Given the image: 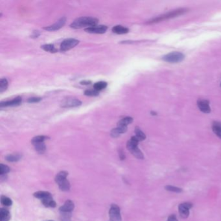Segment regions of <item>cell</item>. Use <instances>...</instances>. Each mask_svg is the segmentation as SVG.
<instances>
[{"label":"cell","instance_id":"603a6c76","mask_svg":"<svg viewBox=\"0 0 221 221\" xmlns=\"http://www.w3.org/2000/svg\"><path fill=\"white\" fill-rule=\"evenodd\" d=\"M130 152H131L132 153V155L135 156L136 158L137 159H143L144 158V156H143V154L142 153V152L140 151V149L138 148V147H135L134 149L131 150L130 151Z\"/></svg>","mask_w":221,"mask_h":221},{"label":"cell","instance_id":"4dcf8cb0","mask_svg":"<svg viewBox=\"0 0 221 221\" xmlns=\"http://www.w3.org/2000/svg\"><path fill=\"white\" fill-rule=\"evenodd\" d=\"M47 139V137L44 136H38L33 138V140H31L32 143H40V142H44V141Z\"/></svg>","mask_w":221,"mask_h":221},{"label":"cell","instance_id":"f546056e","mask_svg":"<svg viewBox=\"0 0 221 221\" xmlns=\"http://www.w3.org/2000/svg\"><path fill=\"white\" fill-rule=\"evenodd\" d=\"M84 95L86 96H90V97H96L98 96L99 95L98 91L96 90L95 89L92 90H87L84 92Z\"/></svg>","mask_w":221,"mask_h":221},{"label":"cell","instance_id":"4316f807","mask_svg":"<svg viewBox=\"0 0 221 221\" xmlns=\"http://www.w3.org/2000/svg\"><path fill=\"white\" fill-rule=\"evenodd\" d=\"M134 132H135V134H136L135 136L137 138L138 140H139L140 141H143L144 140H145V138H146L145 134L141 131V130L139 127H136L135 128V131H134Z\"/></svg>","mask_w":221,"mask_h":221},{"label":"cell","instance_id":"60d3db41","mask_svg":"<svg viewBox=\"0 0 221 221\" xmlns=\"http://www.w3.org/2000/svg\"><path fill=\"white\" fill-rule=\"evenodd\" d=\"M220 86H221V84H220Z\"/></svg>","mask_w":221,"mask_h":221},{"label":"cell","instance_id":"d6986e66","mask_svg":"<svg viewBox=\"0 0 221 221\" xmlns=\"http://www.w3.org/2000/svg\"><path fill=\"white\" fill-rule=\"evenodd\" d=\"M42 202L46 207L55 208V207H56V205H57L56 202H55L54 201V200L53 199L52 196L42 200Z\"/></svg>","mask_w":221,"mask_h":221},{"label":"cell","instance_id":"e575fe53","mask_svg":"<svg viewBox=\"0 0 221 221\" xmlns=\"http://www.w3.org/2000/svg\"><path fill=\"white\" fill-rule=\"evenodd\" d=\"M41 100L42 98L40 97H31L27 100V102H28L29 103H35V102H38L41 101Z\"/></svg>","mask_w":221,"mask_h":221},{"label":"cell","instance_id":"8d00e7d4","mask_svg":"<svg viewBox=\"0 0 221 221\" xmlns=\"http://www.w3.org/2000/svg\"><path fill=\"white\" fill-rule=\"evenodd\" d=\"M167 221H178V219L175 215H171L169 217Z\"/></svg>","mask_w":221,"mask_h":221},{"label":"cell","instance_id":"7a4b0ae2","mask_svg":"<svg viewBox=\"0 0 221 221\" xmlns=\"http://www.w3.org/2000/svg\"><path fill=\"white\" fill-rule=\"evenodd\" d=\"M187 10L185 9H180L173 10V11H171L168 13H166V14H165L164 15L160 16L159 17H157V18H154L152 19H151V20H149L147 23H148V24H152V23H156L160 22L161 21L165 20V19L175 18V17L178 16L183 14L184 13H185V12H187Z\"/></svg>","mask_w":221,"mask_h":221},{"label":"cell","instance_id":"2e32d148","mask_svg":"<svg viewBox=\"0 0 221 221\" xmlns=\"http://www.w3.org/2000/svg\"><path fill=\"white\" fill-rule=\"evenodd\" d=\"M212 129L214 132L221 139V123L215 121L213 123Z\"/></svg>","mask_w":221,"mask_h":221},{"label":"cell","instance_id":"44dd1931","mask_svg":"<svg viewBox=\"0 0 221 221\" xmlns=\"http://www.w3.org/2000/svg\"><path fill=\"white\" fill-rule=\"evenodd\" d=\"M133 122V118L131 117H125L123 119L119 121L117 123V126H123V127H127L128 125Z\"/></svg>","mask_w":221,"mask_h":221},{"label":"cell","instance_id":"8992f818","mask_svg":"<svg viewBox=\"0 0 221 221\" xmlns=\"http://www.w3.org/2000/svg\"><path fill=\"white\" fill-rule=\"evenodd\" d=\"M82 105V102L76 98H68L62 102L61 107L62 108H75Z\"/></svg>","mask_w":221,"mask_h":221},{"label":"cell","instance_id":"5bb4252c","mask_svg":"<svg viewBox=\"0 0 221 221\" xmlns=\"http://www.w3.org/2000/svg\"><path fill=\"white\" fill-rule=\"evenodd\" d=\"M112 31L113 33L117 34H123L128 33L129 32V29L122 25H116L112 28Z\"/></svg>","mask_w":221,"mask_h":221},{"label":"cell","instance_id":"e0dca14e","mask_svg":"<svg viewBox=\"0 0 221 221\" xmlns=\"http://www.w3.org/2000/svg\"><path fill=\"white\" fill-rule=\"evenodd\" d=\"M35 150L36 151L39 153V154H43L44 153L46 150V145L44 143V142H40V143H36L33 144Z\"/></svg>","mask_w":221,"mask_h":221},{"label":"cell","instance_id":"7c38bea8","mask_svg":"<svg viewBox=\"0 0 221 221\" xmlns=\"http://www.w3.org/2000/svg\"><path fill=\"white\" fill-rule=\"evenodd\" d=\"M74 203L72 200H68L65 202V204L59 208L60 213H71L74 209Z\"/></svg>","mask_w":221,"mask_h":221},{"label":"cell","instance_id":"cb8c5ba5","mask_svg":"<svg viewBox=\"0 0 221 221\" xmlns=\"http://www.w3.org/2000/svg\"><path fill=\"white\" fill-rule=\"evenodd\" d=\"M21 155L18 154H14V155H9L5 156V160L9 162H16L21 159Z\"/></svg>","mask_w":221,"mask_h":221},{"label":"cell","instance_id":"484cf974","mask_svg":"<svg viewBox=\"0 0 221 221\" xmlns=\"http://www.w3.org/2000/svg\"><path fill=\"white\" fill-rule=\"evenodd\" d=\"M107 85H108L107 82H104V81L97 82L93 85V89L98 91V92H99V91L101 90L105 89L106 88V86H107Z\"/></svg>","mask_w":221,"mask_h":221},{"label":"cell","instance_id":"9c48e42d","mask_svg":"<svg viewBox=\"0 0 221 221\" xmlns=\"http://www.w3.org/2000/svg\"><path fill=\"white\" fill-rule=\"evenodd\" d=\"M108 29V27L106 25H96L94 27H89L84 29L86 32L89 33H94V34H103L106 33V31Z\"/></svg>","mask_w":221,"mask_h":221},{"label":"cell","instance_id":"5b68a950","mask_svg":"<svg viewBox=\"0 0 221 221\" xmlns=\"http://www.w3.org/2000/svg\"><path fill=\"white\" fill-rule=\"evenodd\" d=\"M110 221H121L120 208L116 204H112L109 210Z\"/></svg>","mask_w":221,"mask_h":221},{"label":"cell","instance_id":"9a60e30c","mask_svg":"<svg viewBox=\"0 0 221 221\" xmlns=\"http://www.w3.org/2000/svg\"><path fill=\"white\" fill-rule=\"evenodd\" d=\"M10 219L9 211L6 208H1L0 210V221H9Z\"/></svg>","mask_w":221,"mask_h":221},{"label":"cell","instance_id":"d6a6232c","mask_svg":"<svg viewBox=\"0 0 221 221\" xmlns=\"http://www.w3.org/2000/svg\"><path fill=\"white\" fill-rule=\"evenodd\" d=\"M10 171V168L7 165L1 164L0 165V175H4Z\"/></svg>","mask_w":221,"mask_h":221},{"label":"cell","instance_id":"8fae6325","mask_svg":"<svg viewBox=\"0 0 221 221\" xmlns=\"http://www.w3.org/2000/svg\"><path fill=\"white\" fill-rule=\"evenodd\" d=\"M197 105L201 112L205 113H208L211 112V108L210 106L209 101L207 100L199 99L197 102Z\"/></svg>","mask_w":221,"mask_h":221},{"label":"cell","instance_id":"83f0119b","mask_svg":"<svg viewBox=\"0 0 221 221\" xmlns=\"http://www.w3.org/2000/svg\"><path fill=\"white\" fill-rule=\"evenodd\" d=\"M9 86V82L7 78H3L0 81V93H3L7 89Z\"/></svg>","mask_w":221,"mask_h":221},{"label":"cell","instance_id":"277c9868","mask_svg":"<svg viewBox=\"0 0 221 221\" xmlns=\"http://www.w3.org/2000/svg\"><path fill=\"white\" fill-rule=\"evenodd\" d=\"M78 43H79V41L75 38L66 39L61 43L60 51H63V52L69 51L75 47Z\"/></svg>","mask_w":221,"mask_h":221},{"label":"cell","instance_id":"d4e9b609","mask_svg":"<svg viewBox=\"0 0 221 221\" xmlns=\"http://www.w3.org/2000/svg\"><path fill=\"white\" fill-rule=\"evenodd\" d=\"M41 48L44 49L45 51L49 52L51 53H57L58 50L55 48V47L53 44H45L41 46Z\"/></svg>","mask_w":221,"mask_h":221},{"label":"cell","instance_id":"7402d4cb","mask_svg":"<svg viewBox=\"0 0 221 221\" xmlns=\"http://www.w3.org/2000/svg\"><path fill=\"white\" fill-rule=\"evenodd\" d=\"M59 188H60L62 191H68L70 189V184L69 181L66 179L64 180H63L62 181H61L60 183H59L58 184Z\"/></svg>","mask_w":221,"mask_h":221},{"label":"cell","instance_id":"1f68e13d","mask_svg":"<svg viewBox=\"0 0 221 221\" xmlns=\"http://www.w3.org/2000/svg\"><path fill=\"white\" fill-rule=\"evenodd\" d=\"M61 221H70L72 217V212L71 213H60Z\"/></svg>","mask_w":221,"mask_h":221},{"label":"cell","instance_id":"3957f363","mask_svg":"<svg viewBox=\"0 0 221 221\" xmlns=\"http://www.w3.org/2000/svg\"><path fill=\"white\" fill-rule=\"evenodd\" d=\"M185 56L180 52H172L171 53H169L163 57L162 59L165 61L169 63H178L182 61L184 59Z\"/></svg>","mask_w":221,"mask_h":221},{"label":"cell","instance_id":"52a82bcc","mask_svg":"<svg viewBox=\"0 0 221 221\" xmlns=\"http://www.w3.org/2000/svg\"><path fill=\"white\" fill-rule=\"evenodd\" d=\"M193 207V204L190 202H185L181 204L179 207V213L180 217L183 219H187L189 215V210Z\"/></svg>","mask_w":221,"mask_h":221},{"label":"cell","instance_id":"6da1fadb","mask_svg":"<svg viewBox=\"0 0 221 221\" xmlns=\"http://www.w3.org/2000/svg\"><path fill=\"white\" fill-rule=\"evenodd\" d=\"M98 22V19L96 18L82 16L74 20V22L70 25V27L75 29H79L84 28V27H86V29L97 25Z\"/></svg>","mask_w":221,"mask_h":221},{"label":"cell","instance_id":"f1b7e54d","mask_svg":"<svg viewBox=\"0 0 221 221\" xmlns=\"http://www.w3.org/2000/svg\"><path fill=\"white\" fill-rule=\"evenodd\" d=\"M1 203L5 206H10L13 204V201L9 197L5 196H1Z\"/></svg>","mask_w":221,"mask_h":221},{"label":"cell","instance_id":"ac0fdd59","mask_svg":"<svg viewBox=\"0 0 221 221\" xmlns=\"http://www.w3.org/2000/svg\"><path fill=\"white\" fill-rule=\"evenodd\" d=\"M33 195H34V197H36V198L41 199V200L45 199H47V198H49V197L52 196H51V194L50 193L47 192V191H37L36 193H34L33 194Z\"/></svg>","mask_w":221,"mask_h":221},{"label":"cell","instance_id":"74e56055","mask_svg":"<svg viewBox=\"0 0 221 221\" xmlns=\"http://www.w3.org/2000/svg\"><path fill=\"white\" fill-rule=\"evenodd\" d=\"M80 83L81 84H82V85H89L92 83V82H91L90 81H82L80 82Z\"/></svg>","mask_w":221,"mask_h":221},{"label":"cell","instance_id":"f35d334b","mask_svg":"<svg viewBox=\"0 0 221 221\" xmlns=\"http://www.w3.org/2000/svg\"><path fill=\"white\" fill-rule=\"evenodd\" d=\"M119 158L121 160H123L125 159V155L122 151H119Z\"/></svg>","mask_w":221,"mask_h":221},{"label":"cell","instance_id":"30bf717a","mask_svg":"<svg viewBox=\"0 0 221 221\" xmlns=\"http://www.w3.org/2000/svg\"><path fill=\"white\" fill-rule=\"evenodd\" d=\"M21 103H22V97H17L13 99V100L1 102V103H0V106H1V108L9 107V106H18L19 105H20Z\"/></svg>","mask_w":221,"mask_h":221},{"label":"cell","instance_id":"d590c367","mask_svg":"<svg viewBox=\"0 0 221 221\" xmlns=\"http://www.w3.org/2000/svg\"><path fill=\"white\" fill-rule=\"evenodd\" d=\"M40 32H39L38 31H33V33L32 35H31V37H32V38H37L39 36H40Z\"/></svg>","mask_w":221,"mask_h":221},{"label":"cell","instance_id":"ab89813d","mask_svg":"<svg viewBox=\"0 0 221 221\" xmlns=\"http://www.w3.org/2000/svg\"><path fill=\"white\" fill-rule=\"evenodd\" d=\"M48 221H53V220H48Z\"/></svg>","mask_w":221,"mask_h":221},{"label":"cell","instance_id":"4fadbf2b","mask_svg":"<svg viewBox=\"0 0 221 221\" xmlns=\"http://www.w3.org/2000/svg\"><path fill=\"white\" fill-rule=\"evenodd\" d=\"M127 131V127H123V126H117V128L112 130L110 132V135L112 137H119L121 134L125 133Z\"/></svg>","mask_w":221,"mask_h":221},{"label":"cell","instance_id":"836d02e7","mask_svg":"<svg viewBox=\"0 0 221 221\" xmlns=\"http://www.w3.org/2000/svg\"><path fill=\"white\" fill-rule=\"evenodd\" d=\"M165 189H166L167 191H171V192L180 193V192L182 191V189H181V188L172 186V185H167V186H165Z\"/></svg>","mask_w":221,"mask_h":221},{"label":"cell","instance_id":"ba28073f","mask_svg":"<svg viewBox=\"0 0 221 221\" xmlns=\"http://www.w3.org/2000/svg\"><path fill=\"white\" fill-rule=\"evenodd\" d=\"M66 22V18L65 17H62L60 19H58V20L56 23H54V24L44 27V29L47 31H57L58 29H61L62 27L65 25Z\"/></svg>","mask_w":221,"mask_h":221},{"label":"cell","instance_id":"ffe728a7","mask_svg":"<svg viewBox=\"0 0 221 221\" xmlns=\"http://www.w3.org/2000/svg\"><path fill=\"white\" fill-rule=\"evenodd\" d=\"M68 175V172L66 171H60V172H58V174L57 175L56 177H55V181L57 184H58L59 183H60L61 181H62L63 180H64L66 179L67 176Z\"/></svg>","mask_w":221,"mask_h":221}]
</instances>
